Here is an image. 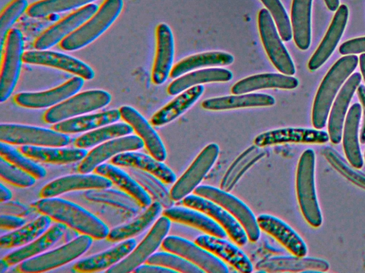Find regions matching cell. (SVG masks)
I'll return each mask as SVG.
<instances>
[{"mask_svg": "<svg viewBox=\"0 0 365 273\" xmlns=\"http://www.w3.org/2000/svg\"><path fill=\"white\" fill-rule=\"evenodd\" d=\"M111 95L103 90H90L74 95L48 109L43 119L49 124L58 123L75 116L91 112L108 105Z\"/></svg>", "mask_w": 365, "mask_h": 273, "instance_id": "cell-5", "label": "cell"}, {"mask_svg": "<svg viewBox=\"0 0 365 273\" xmlns=\"http://www.w3.org/2000/svg\"><path fill=\"white\" fill-rule=\"evenodd\" d=\"M361 114V105L359 103L354 104L348 112L343 133V146L346 157L356 168H361L364 164L358 136Z\"/></svg>", "mask_w": 365, "mask_h": 273, "instance_id": "cell-39", "label": "cell"}, {"mask_svg": "<svg viewBox=\"0 0 365 273\" xmlns=\"http://www.w3.org/2000/svg\"><path fill=\"white\" fill-rule=\"evenodd\" d=\"M0 140L10 144L61 147L69 144L70 137L54 129L5 123L0 125Z\"/></svg>", "mask_w": 365, "mask_h": 273, "instance_id": "cell-7", "label": "cell"}, {"mask_svg": "<svg viewBox=\"0 0 365 273\" xmlns=\"http://www.w3.org/2000/svg\"><path fill=\"white\" fill-rule=\"evenodd\" d=\"M170 220L163 215L158 219L149 232L128 256L106 270L108 273L133 272L154 253L162 244L170 228Z\"/></svg>", "mask_w": 365, "mask_h": 273, "instance_id": "cell-11", "label": "cell"}, {"mask_svg": "<svg viewBox=\"0 0 365 273\" xmlns=\"http://www.w3.org/2000/svg\"><path fill=\"white\" fill-rule=\"evenodd\" d=\"M84 84V79L75 76L61 85L36 92H20L15 95V102L24 107L38 109L55 106L77 93Z\"/></svg>", "mask_w": 365, "mask_h": 273, "instance_id": "cell-17", "label": "cell"}, {"mask_svg": "<svg viewBox=\"0 0 365 273\" xmlns=\"http://www.w3.org/2000/svg\"><path fill=\"white\" fill-rule=\"evenodd\" d=\"M98 9L95 4H89L61 18L36 39L34 46L36 50H47L61 43L89 19Z\"/></svg>", "mask_w": 365, "mask_h": 273, "instance_id": "cell-15", "label": "cell"}, {"mask_svg": "<svg viewBox=\"0 0 365 273\" xmlns=\"http://www.w3.org/2000/svg\"><path fill=\"white\" fill-rule=\"evenodd\" d=\"M111 163L116 166L141 169L154 175L167 184L176 181V175L168 166L163 161L145 154L133 151H125L114 156Z\"/></svg>", "mask_w": 365, "mask_h": 273, "instance_id": "cell-28", "label": "cell"}, {"mask_svg": "<svg viewBox=\"0 0 365 273\" xmlns=\"http://www.w3.org/2000/svg\"><path fill=\"white\" fill-rule=\"evenodd\" d=\"M339 50L342 55L365 53V37L347 41L341 44Z\"/></svg>", "mask_w": 365, "mask_h": 273, "instance_id": "cell-56", "label": "cell"}, {"mask_svg": "<svg viewBox=\"0 0 365 273\" xmlns=\"http://www.w3.org/2000/svg\"><path fill=\"white\" fill-rule=\"evenodd\" d=\"M175 55L174 36L170 27L160 23L156 28V52L151 78L154 84H163L170 75Z\"/></svg>", "mask_w": 365, "mask_h": 273, "instance_id": "cell-20", "label": "cell"}, {"mask_svg": "<svg viewBox=\"0 0 365 273\" xmlns=\"http://www.w3.org/2000/svg\"><path fill=\"white\" fill-rule=\"evenodd\" d=\"M322 152L327 161L339 173L352 183L365 190V173L350 167L346 161L331 147H324Z\"/></svg>", "mask_w": 365, "mask_h": 273, "instance_id": "cell-51", "label": "cell"}, {"mask_svg": "<svg viewBox=\"0 0 365 273\" xmlns=\"http://www.w3.org/2000/svg\"><path fill=\"white\" fill-rule=\"evenodd\" d=\"M233 74L222 68H210L185 73L174 80L168 87V93L177 95L196 85L209 82H225L231 80Z\"/></svg>", "mask_w": 365, "mask_h": 273, "instance_id": "cell-33", "label": "cell"}, {"mask_svg": "<svg viewBox=\"0 0 365 273\" xmlns=\"http://www.w3.org/2000/svg\"><path fill=\"white\" fill-rule=\"evenodd\" d=\"M133 130V127L127 122L113 123L80 136L73 144L78 148H89L105 141L130 134Z\"/></svg>", "mask_w": 365, "mask_h": 273, "instance_id": "cell-45", "label": "cell"}, {"mask_svg": "<svg viewBox=\"0 0 365 273\" xmlns=\"http://www.w3.org/2000/svg\"><path fill=\"white\" fill-rule=\"evenodd\" d=\"M361 80L360 73H353L343 85L334 102L329 118L328 132L329 139L334 144L341 141L345 115Z\"/></svg>", "mask_w": 365, "mask_h": 273, "instance_id": "cell-26", "label": "cell"}, {"mask_svg": "<svg viewBox=\"0 0 365 273\" xmlns=\"http://www.w3.org/2000/svg\"><path fill=\"white\" fill-rule=\"evenodd\" d=\"M299 85L296 77L283 73H264L243 78L233 85L232 94L250 93L267 88L292 90Z\"/></svg>", "mask_w": 365, "mask_h": 273, "instance_id": "cell-29", "label": "cell"}, {"mask_svg": "<svg viewBox=\"0 0 365 273\" xmlns=\"http://www.w3.org/2000/svg\"><path fill=\"white\" fill-rule=\"evenodd\" d=\"M348 16L347 6H339L325 36L308 63L310 70L318 69L330 57L344 33Z\"/></svg>", "mask_w": 365, "mask_h": 273, "instance_id": "cell-27", "label": "cell"}, {"mask_svg": "<svg viewBox=\"0 0 365 273\" xmlns=\"http://www.w3.org/2000/svg\"><path fill=\"white\" fill-rule=\"evenodd\" d=\"M67 226L61 223H56L43 235L30 244L6 255L4 258L9 265H14L29 259L51 247L58 242L66 230Z\"/></svg>", "mask_w": 365, "mask_h": 273, "instance_id": "cell-37", "label": "cell"}, {"mask_svg": "<svg viewBox=\"0 0 365 273\" xmlns=\"http://www.w3.org/2000/svg\"><path fill=\"white\" fill-rule=\"evenodd\" d=\"M123 8V0H105L97 11L61 43L62 49H81L101 36L117 19Z\"/></svg>", "mask_w": 365, "mask_h": 273, "instance_id": "cell-3", "label": "cell"}, {"mask_svg": "<svg viewBox=\"0 0 365 273\" xmlns=\"http://www.w3.org/2000/svg\"><path fill=\"white\" fill-rule=\"evenodd\" d=\"M121 117L118 109L79 116L56 123L52 127L55 131L64 134H73L97 129L113 124Z\"/></svg>", "mask_w": 365, "mask_h": 273, "instance_id": "cell-38", "label": "cell"}, {"mask_svg": "<svg viewBox=\"0 0 365 273\" xmlns=\"http://www.w3.org/2000/svg\"><path fill=\"white\" fill-rule=\"evenodd\" d=\"M204 91V86L199 85L180 92L153 115L150 119L151 124L160 127L175 120L190 109L200 99Z\"/></svg>", "mask_w": 365, "mask_h": 273, "instance_id": "cell-32", "label": "cell"}, {"mask_svg": "<svg viewBox=\"0 0 365 273\" xmlns=\"http://www.w3.org/2000/svg\"><path fill=\"white\" fill-rule=\"evenodd\" d=\"M234 60V56L230 53L218 50L191 55L173 67L170 77L175 79L201 68L229 65Z\"/></svg>", "mask_w": 365, "mask_h": 273, "instance_id": "cell-40", "label": "cell"}, {"mask_svg": "<svg viewBox=\"0 0 365 273\" xmlns=\"http://www.w3.org/2000/svg\"><path fill=\"white\" fill-rule=\"evenodd\" d=\"M148 264H157L163 266L175 272L185 273H202L204 271L190 262L184 257L170 252H159L153 253L148 259Z\"/></svg>", "mask_w": 365, "mask_h": 273, "instance_id": "cell-50", "label": "cell"}, {"mask_svg": "<svg viewBox=\"0 0 365 273\" xmlns=\"http://www.w3.org/2000/svg\"><path fill=\"white\" fill-rule=\"evenodd\" d=\"M25 224V220L20 216L1 214L0 217V225L3 229H16Z\"/></svg>", "mask_w": 365, "mask_h": 273, "instance_id": "cell-57", "label": "cell"}, {"mask_svg": "<svg viewBox=\"0 0 365 273\" xmlns=\"http://www.w3.org/2000/svg\"><path fill=\"white\" fill-rule=\"evenodd\" d=\"M265 154L264 149L255 144L245 150L227 170L221 181L220 188L230 191L243 174Z\"/></svg>", "mask_w": 365, "mask_h": 273, "instance_id": "cell-42", "label": "cell"}, {"mask_svg": "<svg viewBox=\"0 0 365 273\" xmlns=\"http://www.w3.org/2000/svg\"><path fill=\"white\" fill-rule=\"evenodd\" d=\"M358 57L346 55L339 59L323 79L317 92L312 109V124L322 129L326 124L331 105L339 89L346 79L355 70Z\"/></svg>", "mask_w": 365, "mask_h": 273, "instance_id": "cell-2", "label": "cell"}, {"mask_svg": "<svg viewBox=\"0 0 365 273\" xmlns=\"http://www.w3.org/2000/svg\"><path fill=\"white\" fill-rule=\"evenodd\" d=\"M195 242L230 264L237 271L250 273L253 266L248 257L237 246L222 237L201 235Z\"/></svg>", "mask_w": 365, "mask_h": 273, "instance_id": "cell-22", "label": "cell"}, {"mask_svg": "<svg viewBox=\"0 0 365 273\" xmlns=\"http://www.w3.org/2000/svg\"><path fill=\"white\" fill-rule=\"evenodd\" d=\"M359 99L363 106V123L360 133V141L361 144H365V86L363 85H359L357 90Z\"/></svg>", "mask_w": 365, "mask_h": 273, "instance_id": "cell-59", "label": "cell"}, {"mask_svg": "<svg viewBox=\"0 0 365 273\" xmlns=\"http://www.w3.org/2000/svg\"><path fill=\"white\" fill-rule=\"evenodd\" d=\"M129 173L165 208L173 206L170 192L158 178L139 168L130 167Z\"/></svg>", "mask_w": 365, "mask_h": 273, "instance_id": "cell-46", "label": "cell"}, {"mask_svg": "<svg viewBox=\"0 0 365 273\" xmlns=\"http://www.w3.org/2000/svg\"><path fill=\"white\" fill-rule=\"evenodd\" d=\"M121 117L129 124L143 141L145 147L155 159L163 161L166 150L160 137L148 120L134 107L123 105L120 109Z\"/></svg>", "mask_w": 365, "mask_h": 273, "instance_id": "cell-24", "label": "cell"}, {"mask_svg": "<svg viewBox=\"0 0 365 273\" xmlns=\"http://www.w3.org/2000/svg\"><path fill=\"white\" fill-rule=\"evenodd\" d=\"M9 264L3 259L0 261V273H4L9 268Z\"/></svg>", "mask_w": 365, "mask_h": 273, "instance_id": "cell-63", "label": "cell"}, {"mask_svg": "<svg viewBox=\"0 0 365 273\" xmlns=\"http://www.w3.org/2000/svg\"><path fill=\"white\" fill-rule=\"evenodd\" d=\"M94 1L96 0H40L30 4L26 14L32 18H42L81 8Z\"/></svg>", "mask_w": 365, "mask_h": 273, "instance_id": "cell-47", "label": "cell"}, {"mask_svg": "<svg viewBox=\"0 0 365 273\" xmlns=\"http://www.w3.org/2000/svg\"><path fill=\"white\" fill-rule=\"evenodd\" d=\"M327 8L331 11H336L339 6V0H324Z\"/></svg>", "mask_w": 365, "mask_h": 273, "instance_id": "cell-61", "label": "cell"}, {"mask_svg": "<svg viewBox=\"0 0 365 273\" xmlns=\"http://www.w3.org/2000/svg\"><path fill=\"white\" fill-rule=\"evenodd\" d=\"M163 205L158 201L152 203L148 208L129 223L111 230L107 239L112 242L123 241L135 236L149 227L160 214Z\"/></svg>", "mask_w": 365, "mask_h": 273, "instance_id": "cell-44", "label": "cell"}, {"mask_svg": "<svg viewBox=\"0 0 365 273\" xmlns=\"http://www.w3.org/2000/svg\"><path fill=\"white\" fill-rule=\"evenodd\" d=\"M0 152L1 156L4 159L28 172L36 178L40 179L46 176V171L43 166L7 143L1 141Z\"/></svg>", "mask_w": 365, "mask_h": 273, "instance_id": "cell-49", "label": "cell"}, {"mask_svg": "<svg viewBox=\"0 0 365 273\" xmlns=\"http://www.w3.org/2000/svg\"><path fill=\"white\" fill-rule=\"evenodd\" d=\"M255 268L259 272H327L329 264L320 258L278 256L260 260Z\"/></svg>", "mask_w": 365, "mask_h": 273, "instance_id": "cell-21", "label": "cell"}, {"mask_svg": "<svg viewBox=\"0 0 365 273\" xmlns=\"http://www.w3.org/2000/svg\"><path fill=\"white\" fill-rule=\"evenodd\" d=\"M163 215L170 220L197 228L208 235L225 238L227 232L213 219L204 213L189 207L166 208Z\"/></svg>", "mask_w": 365, "mask_h": 273, "instance_id": "cell-31", "label": "cell"}, {"mask_svg": "<svg viewBox=\"0 0 365 273\" xmlns=\"http://www.w3.org/2000/svg\"><path fill=\"white\" fill-rule=\"evenodd\" d=\"M111 186L112 181L103 176L80 173L51 181L43 187L40 196L51 198L71 191L108 188Z\"/></svg>", "mask_w": 365, "mask_h": 273, "instance_id": "cell-23", "label": "cell"}, {"mask_svg": "<svg viewBox=\"0 0 365 273\" xmlns=\"http://www.w3.org/2000/svg\"><path fill=\"white\" fill-rule=\"evenodd\" d=\"M359 64H360L361 71L363 77L365 81V53H363L360 55Z\"/></svg>", "mask_w": 365, "mask_h": 273, "instance_id": "cell-62", "label": "cell"}, {"mask_svg": "<svg viewBox=\"0 0 365 273\" xmlns=\"http://www.w3.org/2000/svg\"><path fill=\"white\" fill-rule=\"evenodd\" d=\"M92 238L83 234L53 250L23 261L18 268L20 272L31 273L58 267L85 253L92 244Z\"/></svg>", "mask_w": 365, "mask_h": 273, "instance_id": "cell-6", "label": "cell"}, {"mask_svg": "<svg viewBox=\"0 0 365 273\" xmlns=\"http://www.w3.org/2000/svg\"><path fill=\"white\" fill-rule=\"evenodd\" d=\"M1 215H11L25 216L29 213V208L24 204L16 201L1 202L0 206Z\"/></svg>", "mask_w": 365, "mask_h": 273, "instance_id": "cell-55", "label": "cell"}, {"mask_svg": "<svg viewBox=\"0 0 365 273\" xmlns=\"http://www.w3.org/2000/svg\"><path fill=\"white\" fill-rule=\"evenodd\" d=\"M261 230L274 237L293 255L305 257L307 247L302 238L289 225L279 218L269 214L257 218Z\"/></svg>", "mask_w": 365, "mask_h": 273, "instance_id": "cell-25", "label": "cell"}, {"mask_svg": "<svg viewBox=\"0 0 365 273\" xmlns=\"http://www.w3.org/2000/svg\"><path fill=\"white\" fill-rule=\"evenodd\" d=\"M329 140V134L324 131L304 128H280L266 131L258 134L254 143L259 147L286 144H324Z\"/></svg>", "mask_w": 365, "mask_h": 273, "instance_id": "cell-19", "label": "cell"}, {"mask_svg": "<svg viewBox=\"0 0 365 273\" xmlns=\"http://www.w3.org/2000/svg\"><path fill=\"white\" fill-rule=\"evenodd\" d=\"M23 60L28 64L60 69L86 80H92L95 77V71L88 64L71 55L59 52L47 50H28L24 52Z\"/></svg>", "mask_w": 365, "mask_h": 273, "instance_id": "cell-16", "label": "cell"}, {"mask_svg": "<svg viewBox=\"0 0 365 273\" xmlns=\"http://www.w3.org/2000/svg\"><path fill=\"white\" fill-rule=\"evenodd\" d=\"M29 4L27 0H12L2 10L0 15V43L1 49L5 43L7 33L11 29V26L26 11Z\"/></svg>", "mask_w": 365, "mask_h": 273, "instance_id": "cell-52", "label": "cell"}, {"mask_svg": "<svg viewBox=\"0 0 365 273\" xmlns=\"http://www.w3.org/2000/svg\"><path fill=\"white\" fill-rule=\"evenodd\" d=\"M162 247L177 254L193 263L204 272L210 273H227V265L217 256L195 242L185 238L170 235L165 237Z\"/></svg>", "mask_w": 365, "mask_h": 273, "instance_id": "cell-13", "label": "cell"}, {"mask_svg": "<svg viewBox=\"0 0 365 273\" xmlns=\"http://www.w3.org/2000/svg\"><path fill=\"white\" fill-rule=\"evenodd\" d=\"M258 29L263 47L274 66L288 75L295 73V67L282 39L278 32L272 16L267 9L258 13Z\"/></svg>", "mask_w": 365, "mask_h": 273, "instance_id": "cell-10", "label": "cell"}, {"mask_svg": "<svg viewBox=\"0 0 365 273\" xmlns=\"http://www.w3.org/2000/svg\"><path fill=\"white\" fill-rule=\"evenodd\" d=\"M12 197V193L4 186L2 183L0 185V200L1 202H5L10 200Z\"/></svg>", "mask_w": 365, "mask_h": 273, "instance_id": "cell-60", "label": "cell"}, {"mask_svg": "<svg viewBox=\"0 0 365 273\" xmlns=\"http://www.w3.org/2000/svg\"><path fill=\"white\" fill-rule=\"evenodd\" d=\"M144 145L143 141L136 135H125L108 140L88 152L80 163L78 171L81 173H88L111 156L140 149Z\"/></svg>", "mask_w": 365, "mask_h": 273, "instance_id": "cell-18", "label": "cell"}, {"mask_svg": "<svg viewBox=\"0 0 365 273\" xmlns=\"http://www.w3.org/2000/svg\"><path fill=\"white\" fill-rule=\"evenodd\" d=\"M94 170L97 174L108 178L135 198L140 206L148 207L152 203L150 195L143 186L134 178L114 164L103 163Z\"/></svg>", "mask_w": 365, "mask_h": 273, "instance_id": "cell-36", "label": "cell"}, {"mask_svg": "<svg viewBox=\"0 0 365 273\" xmlns=\"http://www.w3.org/2000/svg\"><path fill=\"white\" fill-rule=\"evenodd\" d=\"M182 203L185 206L201 211L213 219L237 245L243 246L247 242V235L240 223L217 203L196 194L185 196L182 199Z\"/></svg>", "mask_w": 365, "mask_h": 273, "instance_id": "cell-14", "label": "cell"}, {"mask_svg": "<svg viewBox=\"0 0 365 273\" xmlns=\"http://www.w3.org/2000/svg\"><path fill=\"white\" fill-rule=\"evenodd\" d=\"M314 171L315 154L309 149L302 154L298 162L296 190L304 219L311 226L318 228L322 223V215L316 194Z\"/></svg>", "mask_w": 365, "mask_h": 273, "instance_id": "cell-4", "label": "cell"}, {"mask_svg": "<svg viewBox=\"0 0 365 273\" xmlns=\"http://www.w3.org/2000/svg\"><path fill=\"white\" fill-rule=\"evenodd\" d=\"M24 38L17 28L6 35L0 74V102L7 100L18 82L24 55Z\"/></svg>", "mask_w": 365, "mask_h": 273, "instance_id": "cell-9", "label": "cell"}, {"mask_svg": "<svg viewBox=\"0 0 365 273\" xmlns=\"http://www.w3.org/2000/svg\"><path fill=\"white\" fill-rule=\"evenodd\" d=\"M34 205L41 213L94 239L106 238L110 232L108 226L96 216L65 199L43 198Z\"/></svg>", "mask_w": 365, "mask_h": 273, "instance_id": "cell-1", "label": "cell"}, {"mask_svg": "<svg viewBox=\"0 0 365 273\" xmlns=\"http://www.w3.org/2000/svg\"><path fill=\"white\" fill-rule=\"evenodd\" d=\"M219 151L218 145L211 143L200 152L172 187L170 193L174 201L183 199L194 191L217 161Z\"/></svg>", "mask_w": 365, "mask_h": 273, "instance_id": "cell-12", "label": "cell"}, {"mask_svg": "<svg viewBox=\"0 0 365 273\" xmlns=\"http://www.w3.org/2000/svg\"><path fill=\"white\" fill-rule=\"evenodd\" d=\"M1 178L5 181L19 187H29L36 183V178L13 164L0 159Z\"/></svg>", "mask_w": 365, "mask_h": 273, "instance_id": "cell-54", "label": "cell"}, {"mask_svg": "<svg viewBox=\"0 0 365 273\" xmlns=\"http://www.w3.org/2000/svg\"><path fill=\"white\" fill-rule=\"evenodd\" d=\"M275 104L273 96L265 93H245L212 97L205 100L201 106L207 110L219 111L247 107H270Z\"/></svg>", "mask_w": 365, "mask_h": 273, "instance_id": "cell-30", "label": "cell"}, {"mask_svg": "<svg viewBox=\"0 0 365 273\" xmlns=\"http://www.w3.org/2000/svg\"><path fill=\"white\" fill-rule=\"evenodd\" d=\"M312 0H293L291 25L297 46L305 50L311 43V7Z\"/></svg>", "mask_w": 365, "mask_h": 273, "instance_id": "cell-41", "label": "cell"}, {"mask_svg": "<svg viewBox=\"0 0 365 273\" xmlns=\"http://www.w3.org/2000/svg\"><path fill=\"white\" fill-rule=\"evenodd\" d=\"M364 159H365V152H364Z\"/></svg>", "mask_w": 365, "mask_h": 273, "instance_id": "cell-64", "label": "cell"}, {"mask_svg": "<svg viewBox=\"0 0 365 273\" xmlns=\"http://www.w3.org/2000/svg\"><path fill=\"white\" fill-rule=\"evenodd\" d=\"M133 272L138 273H170L175 272L169 268L153 264H140Z\"/></svg>", "mask_w": 365, "mask_h": 273, "instance_id": "cell-58", "label": "cell"}, {"mask_svg": "<svg viewBox=\"0 0 365 273\" xmlns=\"http://www.w3.org/2000/svg\"><path fill=\"white\" fill-rule=\"evenodd\" d=\"M193 192L224 208L240 223L251 242L258 240L260 228L257 218L250 208L239 198L221 188L207 185L198 186Z\"/></svg>", "mask_w": 365, "mask_h": 273, "instance_id": "cell-8", "label": "cell"}, {"mask_svg": "<svg viewBox=\"0 0 365 273\" xmlns=\"http://www.w3.org/2000/svg\"><path fill=\"white\" fill-rule=\"evenodd\" d=\"M19 150L26 156L45 163L64 164L83 160L88 151L83 148H57L23 145Z\"/></svg>", "mask_w": 365, "mask_h": 273, "instance_id": "cell-35", "label": "cell"}, {"mask_svg": "<svg viewBox=\"0 0 365 273\" xmlns=\"http://www.w3.org/2000/svg\"><path fill=\"white\" fill-rule=\"evenodd\" d=\"M85 196L89 200L111 204L133 213H136L140 205L128 193L106 188L91 189Z\"/></svg>", "mask_w": 365, "mask_h": 273, "instance_id": "cell-48", "label": "cell"}, {"mask_svg": "<svg viewBox=\"0 0 365 273\" xmlns=\"http://www.w3.org/2000/svg\"><path fill=\"white\" fill-rule=\"evenodd\" d=\"M270 13L281 38L289 41L293 35L291 22L280 0H260Z\"/></svg>", "mask_w": 365, "mask_h": 273, "instance_id": "cell-53", "label": "cell"}, {"mask_svg": "<svg viewBox=\"0 0 365 273\" xmlns=\"http://www.w3.org/2000/svg\"><path fill=\"white\" fill-rule=\"evenodd\" d=\"M51 218L43 214L16 230L1 237V248H11L26 245L43 235L50 226Z\"/></svg>", "mask_w": 365, "mask_h": 273, "instance_id": "cell-43", "label": "cell"}, {"mask_svg": "<svg viewBox=\"0 0 365 273\" xmlns=\"http://www.w3.org/2000/svg\"><path fill=\"white\" fill-rule=\"evenodd\" d=\"M136 245L135 239H127L101 253L80 260L73 268L81 272H98L112 267L127 256Z\"/></svg>", "mask_w": 365, "mask_h": 273, "instance_id": "cell-34", "label": "cell"}]
</instances>
